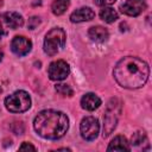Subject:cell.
Returning <instances> with one entry per match:
<instances>
[{
    "instance_id": "6da1fadb",
    "label": "cell",
    "mask_w": 152,
    "mask_h": 152,
    "mask_svg": "<svg viewBox=\"0 0 152 152\" xmlns=\"http://www.w3.org/2000/svg\"><path fill=\"white\" fill-rule=\"evenodd\" d=\"M150 69L145 61L127 56L121 58L114 66V78L119 86L127 89H138L148 80Z\"/></svg>"
},
{
    "instance_id": "7a4b0ae2",
    "label": "cell",
    "mask_w": 152,
    "mask_h": 152,
    "mask_svg": "<svg viewBox=\"0 0 152 152\" xmlns=\"http://www.w3.org/2000/svg\"><path fill=\"white\" fill-rule=\"evenodd\" d=\"M33 127L42 138L56 140L66 133L69 128V119L63 112L45 109L39 112L34 118Z\"/></svg>"
},
{
    "instance_id": "3957f363",
    "label": "cell",
    "mask_w": 152,
    "mask_h": 152,
    "mask_svg": "<svg viewBox=\"0 0 152 152\" xmlns=\"http://www.w3.org/2000/svg\"><path fill=\"white\" fill-rule=\"evenodd\" d=\"M65 39L66 34L63 28L61 27H55L50 30L45 34L44 39V51L49 56H55L57 55L65 45Z\"/></svg>"
},
{
    "instance_id": "277c9868",
    "label": "cell",
    "mask_w": 152,
    "mask_h": 152,
    "mask_svg": "<svg viewBox=\"0 0 152 152\" xmlns=\"http://www.w3.org/2000/svg\"><path fill=\"white\" fill-rule=\"evenodd\" d=\"M7 110L12 113H23L31 107V97L24 90H17L5 99Z\"/></svg>"
},
{
    "instance_id": "5b68a950",
    "label": "cell",
    "mask_w": 152,
    "mask_h": 152,
    "mask_svg": "<svg viewBox=\"0 0 152 152\" xmlns=\"http://www.w3.org/2000/svg\"><path fill=\"white\" fill-rule=\"evenodd\" d=\"M121 106L116 99H112L108 103L104 118H103V137H108L115 128L119 115H120Z\"/></svg>"
},
{
    "instance_id": "8992f818",
    "label": "cell",
    "mask_w": 152,
    "mask_h": 152,
    "mask_svg": "<svg viewBox=\"0 0 152 152\" xmlns=\"http://www.w3.org/2000/svg\"><path fill=\"white\" fill-rule=\"evenodd\" d=\"M80 131H81V135L84 140H87V141L95 140L97 138L99 131H100L99 120L94 116H86L81 121Z\"/></svg>"
},
{
    "instance_id": "52a82bcc",
    "label": "cell",
    "mask_w": 152,
    "mask_h": 152,
    "mask_svg": "<svg viewBox=\"0 0 152 152\" xmlns=\"http://www.w3.org/2000/svg\"><path fill=\"white\" fill-rule=\"evenodd\" d=\"M48 74H49L50 80H52V81H62V80L66 78L68 75L70 74V66L65 61L58 59V61L52 62L49 65Z\"/></svg>"
},
{
    "instance_id": "ba28073f",
    "label": "cell",
    "mask_w": 152,
    "mask_h": 152,
    "mask_svg": "<svg viewBox=\"0 0 152 152\" xmlns=\"http://www.w3.org/2000/svg\"><path fill=\"white\" fill-rule=\"evenodd\" d=\"M146 0H127L120 6V10L126 15L137 17L140 13H142L146 10Z\"/></svg>"
},
{
    "instance_id": "9c48e42d",
    "label": "cell",
    "mask_w": 152,
    "mask_h": 152,
    "mask_svg": "<svg viewBox=\"0 0 152 152\" xmlns=\"http://www.w3.org/2000/svg\"><path fill=\"white\" fill-rule=\"evenodd\" d=\"M11 49L17 56H25L31 51L32 43L30 39L25 38L23 36H17L13 38V40L11 43Z\"/></svg>"
},
{
    "instance_id": "30bf717a",
    "label": "cell",
    "mask_w": 152,
    "mask_h": 152,
    "mask_svg": "<svg viewBox=\"0 0 152 152\" xmlns=\"http://www.w3.org/2000/svg\"><path fill=\"white\" fill-rule=\"evenodd\" d=\"M1 21L10 28L12 30H15V28H19L23 26L24 24V19L23 17L17 13V12H6L1 15Z\"/></svg>"
},
{
    "instance_id": "8fae6325",
    "label": "cell",
    "mask_w": 152,
    "mask_h": 152,
    "mask_svg": "<svg viewBox=\"0 0 152 152\" xmlns=\"http://www.w3.org/2000/svg\"><path fill=\"white\" fill-rule=\"evenodd\" d=\"M94 17H95V12L90 7H81L71 13L70 20L71 23H82L94 19Z\"/></svg>"
},
{
    "instance_id": "7c38bea8",
    "label": "cell",
    "mask_w": 152,
    "mask_h": 152,
    "mask_svg": "<svg viewBox=\"0 0 152 152\" xmlns=\"http://www.w3.org/2000/svg\"><path fill=\"white\" fill-rule=\"evenodd\" d=\"M100 104H101V99L93 93H88L83 95L81 99V106L86 110H95L96 108L100 107Z\"/></svg>"
},
{
    "instance_id": "4fadbf2b",
    "label": "cell",
    "mask_w": 152,
    "mask_h": 152,
    "mask_svg": "<svg viewBox=\"0 0 152 152\" xmlns=\"http://www.w3.org/2000/svg\"><path fill=\"white\" fill-rule=\"evenodd\" d=\"M88 36L93 42L103 43L108 39V31L102 26H93L88 31Z\"/></svg>"
},
{
    "instance_id": "5bb4252c",
    "label": "cell",
    "mask_w": 152,
    "mask_h": 152,
    "mask_svg": "<svg viewBox=\"0 0 152 152\" xmlns=\"http://www.w3.org/2000/svg\"><path fill=\"white\" fill-rule=\"evenodd\" d=\"M129 150H131L129 144L126 140V138L122 135L115 137L107 147V151H129Z\"/></svg>"
},
{
    "instance_id": "9a60e30c",
    "label": "cell",
    "mask_w": 152,
    "mask_h": 152,
    "mask_svg": "<svg viewBox=\"0 0 152 152\" xmlns=\"http://www.w3.org/2000/svg\"><path fill=\"white\" fill-rule=\"evenodd\" d=\"M69 5H70V0H53L51 5L52 13L56 15H61L68 10Z\"/></svg>"
},
{
    "instance_id": "2e32d148",
    "label": "cell",
    "mask_w": 152,
    "mask_h": 152,
    "mask_svg": "<svg viewBox=\"0 0 152 152\" xmlns=\"http://www.w3.org/2000/svg\"><path fill=\"white\" fill-rule=\"evenodd\" d=\"M100 17L106 23H114L118 19V13L115 10L110 7H103L100 12Z\"/></svg>"
},
{
    "instance_id": "e0dca14e",
    "label": "cell",
    "mask_w": 152,
    "mask_h": 152,
    "mask_svg": "<svg viewBox=\"0 0 152 152\" xmlns=\"http://www.w3.org/2000/svg\"><path fill=\"white\" fill-rule=\"evenodd\" d=\"M55 89H56V91L58 94H61L63 96H72V94H74L72 89L68 84H57L55 87Z\"/></svg>"
},
{
    "instance_id": "ac0fdd59",
    "label": "cell",
    "mask_w": 152,
    "mask_h": 152,
    "mask_svg": "<svg viewBox=\"0 0 152 152\" xmlns=\"http://www.w3.org/2000/svg\"><path fill=\"white\" fill-rule=\"evenodd\" d=\"M145 140H146L145 132H137L132 135V144H134V145H139L140 142H142Z\"/></svg>"
},
{
    "instance_id": "d6986e66",
    "label": "cell",
    "mask_w": 152,
    "mask_h": 152,
    "mask_svg": "<svg viewBox=\"0 0 152 152\" xmlns=\"http://www.w3.org/2000/svg\"><path fill=\"white\" fill-rule=\"evenodd\" d=\"M39 24H40V19H39L38 17H32V18L28 19V24H27V26H28L30 30H34Z\"/></svg>"
},
{
    "instance_id": "ffe728a7",
    "label": "cell",
    "mask_w": 152,
    "mask_h": 152,
    "mask_svg": "<svg viewBox=\"0 0 152 152\" xmlns=\"http://www.w3.org/2000/svg\"><path fill=\"white\" fill-rule=\"evenodd\" d=\"M116 0H94V2L96 4V5H99V6H109V5H112V4H114Z\"/></svg>"
},
{
    "instance_id": "44dd1931",
    "label": "cell",
    "mask_w": 152,
    "mask_h": 152,
    "mask_svg": "<svg viewBox=\"0 0 152 152\" xmlns=\"http://www.w3.org/2000/svg\"><path fill=\"white\" fill-rule=\"evenodd\" d=\"M19 150H20V151H28V150H31V151H36V147H34L33 145L28 144V142H24V144L19 147Z\"/></svg>"
},
{
    "instance_id": "7402d4cb",
    "label": "cell",
    "mask_w": 152,
    "mask_h": 152,
    "mask_svg": "<svg viewBox=\"0 0 152 152\" xmlns=\"http://www.w3.org/2000/svg\"><path fill=\"white\" fill-rule=\"evenodd\" d=\"M4 36H6V31H5V28L0 25V39H1Z\"/></svg>"
},
{
    "instance_id": "603a6c76",
    "label": "cell",
    "mask_w": 152,
    "mask_h": 152,
    "mask_svg": "<svg viewBox=\"0 0 152 152\" xmlns=\"http://www.w3.org/2000/svg\"><path fill=\"white\" fill-rule=\"evenodd\" d=\"M2 57H4V52H2V51H1V49H0V62H1Z\"/></svg>"
},
{
    "instance_id": "cb8c5ba5",
    "label": "cell",
    "mask_w": 152,
    "mask_h": 152,
    "mask_svg": "<svg viewBox=\"0 0 152 152\" xmlns=\"http://www.w3.org/2000/svg\"><path fill=\"white\" fill-rule=\"evenodd\" d=\"M0 93H1V88H0Z\"/></svg>"
}]
</instances>
